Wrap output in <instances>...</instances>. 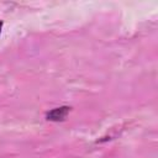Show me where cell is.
<instances>
[{
	"instance_id": "1",
	"label": "cell",
	"mask_w": 158,
	"mask_h": 158,
	"mask_svg": "<svg viewBox=\"0 0 158 158\" xmlns=\"http://www.w3.org/2000/svg\"><path fill=\"white\" fill-rule=\"evenodd\" d=\"M70 110H72L70 106H59V107L52 109L51 111H48L46 114V118L48 121H54V122L63 121L65 118V116L69 114Z\"/></svg>"
},
{
	"instance_id": "2",
	"label": "cell",
	"mask_w": 158,
	"mask_h": 158,
	"mask_svg": "<svg viewBox=\"0 0 158 158\" xmlns=\"http://www.w3.org/2000/svg\"><path fill=\"white\" fill-rule=\"evenodd\" d=\"M2 25H4V22H1V21H0V33H1V28H2Z\"/></svg>"
}]
</instances>
